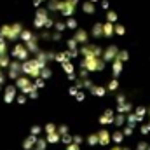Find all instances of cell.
Segmentation results:
<instances>
[{"label":"cell","instance_id":"3","mask_svg":"<svg viewBox=\"0 0 150 150\" xmlns=\"http://www.w3.org/2000/svg\"><path fill=\"white\" fill-rule=\"evenodd\" d=\"M117 33H120V35H122V33H124V28H122V26H117Z\"/></svg>","mask_w":150,"mask_h":150},{"label":"cell","instance_id":"2","mask_svg":"<svg viewBox=\"0 0 150 150\" xmlns=\"http://www.w3.org/2000/svg\"><path fill=\"white\" fill-rule=\"evenodd\" d=\"M115 18H117L115 12H110V14H108V19H110V21H115Z\"/></svg>","mask_w":150,"mask_h":150},{"label":"cell","instance_id":"1","mask_svg":"<svg viewBox=\"0 0 150 150\" xmlns=\"http://www.w3.org/2000/svg\"><path fill=\"white\" fill-rule=\"evenodd\" d=\"M105 35H112V25H105Z\"/></svg>","mask_w":150,"mask_h":150}]
</instances>
